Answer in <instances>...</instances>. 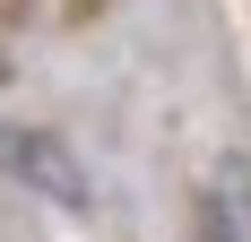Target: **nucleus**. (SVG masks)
Instances as JSON below:
<instances>
[{"instance_id":"nucleus-1","label":"nucleus","mask_w":251,"mask_h":242,"mask_svg":"<svg viewBox=\"0 0 251 242\" xmlns=\"http://www.w3.org/2000/svg\"><path fill=\"white\" fill-rule=\"evenodd\" d=\"M0 173H18L26 191H44L52 208H87V199H96V182H87V165H78V147L52 139V130H9V139H0Z\"/></svg>"},{"instance_id":"nucleus-2","label":"nucleus","mask_w":251,"mask_h":242,"mask_svg":"<svg viewBox=\"0 0 251 242\" xmlns=\"http://www.w3.org/2000/svg\"><path fill=\"white\" fill-rule=\"evenodd\" d=\"M191 234H200V242H251V156H243V147L208 173V191H200V225H191Z\"/></svg>"}]
</instances>
